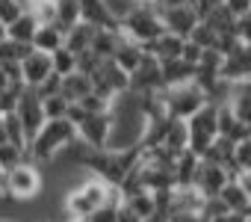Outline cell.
<instances>
[{
  "label": "cell",
  "mask_w": 251,
  "mask_h": 222,
  "mask_svg": "<svg viewBox=\"0 0 251 222\" xmlns=\"http://www.w3.org/2000/svg\"><path fill=\"white\" fill-rule=\"evenodd\" d=\"M39 222H42V219H39ZM45 222H48V219H45Z\"/></svg>",
  "instance_id": "48"
},
{
  "label": "cell",
  "mask_w": 251,
  "mask_h": 222,
  "mask_svg": "<svg viewBox=\"0 0 251 222\" xmlns=\"http://www.w3.org/2000/svg\"><path fill=\"white\" fill-rule=\"evenodd\" d=\"M50 74H53V68H50V56H48V54L30 51V54L21 59V83H24L27 89H39Z\"/></svg>",
  "instance_id": "10"
},
{
  "label": "cell",
  "mask_w": 251,
  "mask_h": 222,
  "mask_svg": "<svg viewBox=\"0 0 251 222\" xmlns=\"http://www.w3.org/2000/svg\"><path fill=\"white\" fill-rule=\"evenodd\" d=\"M21 12H27L21 6V0H0V24H3V27H9Z\"/></svg>",
  "instance_id": "34"
},
{
  "label": "cell",
  "mask_w": 251,
  "mask_h": 222,
  "mask_svg": "<svg viewBox=\"0 0 251 222\" xmlns=\"http://www.w3.org/2000/svg\"><path fill=\"white\" fill-rule=\"evenodd\" d=\"M118 42H121V30H118V27H103V30H95L89 51H92L98 59H112Z\"/></svg>",
  "instance_id": "15"
},
{
  "label": "cell",
  "mask_w": 251,
  "mask_h": 222,
  "mask_svg": "<svg viewBox=\"0 0 251 222\" xmlns=\"http://www.w3.org/2000/svg\"><path fill=\"white\" fill-rule=\"evenodd\" d=\"M219 128H216V107L207 104L186 122V151H192L195 157H204L207 148L216 142Z\"/></svg>",
  "instance_id": "4"
},
{
  "label": "cell",
  "mask_w": 251,
  "mask_h": 222,
  "mask_svg": "<svg viewBox=\"0 0 251 222\" xmlns=\"http://www.w3.org/2000/svg\"><path fill=\"white\" fill-rule=\"evenodd\" d=\"M222 3H225V9H227L236 21L251 15V0H222Z\"/></svg>",
  "instance_id": "36"
},
{
  "label": "cell",
  "mask_w": 251,
  "mask_h": 222,
  "mask_svg": "<svg viewBox=\"0 0 251 222\" xmlns=\"http://www.w3.org/2000/svg\"><path fill=\"white\" fill-rule=\"evenodd\" d=\"M42 190H45V175H42V169L33 166L30 160H24L21 166H15V169L6 172V190H3V193H6L12 201H30V198H36Z\"/></svg>",
  "instance_id": "5"
},
{
  "label": "cell",
  "mask_w": 251,
  "mask_h": 222,
  "mask_svg": "<svg viewBox=\"0 0 251 222\" xmlns=\"http://www.w3.org/2000/svg\"><path fill=\"white\" fill-rule=\"evenodd\" d=\"M130 92L136 95H160L163 92V77H160V62L154 56H142L136 71L130 74Z\"/></svg>",
  "instance_id": "7"
},
{
  "label": "cell",
  "mask_w": 251,
  "mask_h": 222,
  "mask_svg": "<svg viewBox=\"0 0 251 222\" xmlns=\"http://www.w3.org/2000/svg\"><path fill=\"white\" fill-rule=\"evenodd\" d=\"M74 190L89 201V207H92V210H95V207H103V201H106V184H103L98 175H86Z\"/></svg>",
  "instance_id": "23"
},
{
  "label": "cell",
  "mask_w": 251,
  "mask_h": 222,
  "mask_svg": "<svg viewBox=\"0 0 251 222\" xmlns=\"http://www.w3.org/2000/svg\"><path fill=\"white\" fill-rule=\"evenodd\" d=\"M100 3H103V9H106V15L115 21V24H121L124 18H127L139 3H136V0H100Z\"/></svg>",
  "instance_id": "30"
},
{
  "label": "cell",
  "mask_w": 251,
  "mask_h": 222,
  "mask_svg": "<svg viewBox=\"0 0 251 222\" xmlns=\"http://www.w3.org/2000/svg\"><path fill=\"white\" fill-rule=\"evenodd\" d=\"M201 54H204V51H201L195 42H189V39H186V42H183V51H180V59H183V62H189V65H198Z\"/></svg>",
  "instance_id": "38"
},
{
  "label": "cell",
  "mask_w": 251,
  "mask_h": 222,
  "mask_svg": "<svg viewBox=\"0 0 251 222\" xmlns=\"http://www.w3.org/2000/svg\"><path fill=\"white\" fill-rule=\"evenodd\" d=\"M36 95L45 101V98H53V95H62V77H56V74H50L39 89H36Z\"/></svg>",
  "instance_id": "35"
},
{
  "label": "cell",
  "mask_w": 251,
  "mask_h": 222,
  "mask_svg": "<svg viewBox=\"0 0 251 222\" xmlns=\"http://www.w3.org/2000/svg\"><path fill=\"white\" fill-rule=\"evenodd\" d=\"M6 142V134H3V119H0V145Z\"/></svg>",
  "instance_id": "44"
},
{
  "label": "cell",
  "mask_w": 251,
  "mask_h": 222,
  "mask_svg": "<svg viewBox=\"0 0 251 222\" xmlns=\"http://www.w3.org/2000/svg\"><path fill=\"white\" fill-rule=\"evenodd\" d=\"M142 56H145L142 45L130 42L127 36L121 33V42H118V48H115V54H112V62H115V65H118L121 71H127V74H133V71H136V65L142 62Z\"/></svg>",
  "instance_id": "14"
},
{
  "label": "cell",
  "mask_w": 251,
  "mask_h": 222,
  "mask_svg": "<svg viewBox=\"0 0 251 222\" xmlns=\"http://www.w3.org/2000/svg\"><path fill=\"white\" fill-rule=\"evenodd\" d=\"M15 116H18L27 139H33L39 134V128L45 125V110H42V98L36 95V89H27L24 86V92L18 98V107H15Z\"/></svg>",
  "instance_id": "6"
},
{
  "label": "cell",
  "mask_w": 251,
  "mask_h": 222,
  "mask_svg": "<svg viewBox=\"0 0 251 222\" xmlns=\"http://www.w3.org/2000/svg\"><path fill=\"white\" fill-rule=\"evenodd\" d=\"M56 222H86V219H71V216H62V219H56Z\"/></svg>",
  "instance_id": "45"
},
{
  "label": "cell",
  "mask_w": 251,
  "mask_h": 222,
  "mask_svg": "<svg viewBox=\"0 0 251 222\" xmlns=\"http://www.w3.org/2000/svg\"><path fill=\"white\" fill-rule=\"evenodd\" d=\"M163 110L169 119L177 122H189L201 107H207V95L198 83H186V86H175V89H163Z\"/></svg>",
  "instance_id": "2"
},
{
  "label": "cell",
  "mask_w": 251,
  "mask_h": 222,
  "mask_svg": "<svg viewBox=\"0 0 251 222\" xmlns=\"http://www.w3.org/2000/svg\"><path fill=\"white\" fill-rule=\"evenodd\" d=\"M77 139V128L68 122V119H53V122H45L39 128V134L30 139L27 145V160L39 169L50 166L71 142Z\"/></svg>",
  "instance_id": "1"
},
{
  "label": "cell",
  "mask_w": 251,
  "mask_h": 222,
  "mask_svg": "<svg viewBox=\"0 0 251 222\" xmlns=\"http://www.w3.org/2000/svg\"><path fill=\"white\" fill-rule=\"evenodd\" d=\"M189 42H195L201 51H213V48H216V42H219V36H216L204 21H198V27L189 33Z\"/></svg>",
  "instance_id": "33"
},
{
  "label": "cell",
  "mask_w": 251,
  "mask_h": 222,
  "mask_svg": "<svg viewBox=\"0 0 251 222\" xmlns=\"http://www.w3.org/2000/svg\"><path fill=\"white\" fill-rule=\"evenodd\" d=\"M24 160H27V151L15 148V145H9V142H3V145H0V169H3V172H9V169L21 166Z\"/></svg>",
  "instance_id": "31"
},
{
  "label": "cell",
  "mask_w": 251,
  "mask_h": 222,
  "mask_svg": "<svg viewBox=\"0 0 251 222\" xmlns=\"http://www.w3.org/2000/svg\"><path fill=\"white\" fill-rule=\"evenodd\" d=\"M36 30H39V21H36L33 12L27 9V12H21V15L6 27V39H9V42H18V45H30L33 36H36ZM30 48H33V45H30Z\"/></svg>",
  "instance_id": "17"
},
{
  "label": "cell",
  "mask_w": 251,
  "mask_h": 222,
  "mask_svg": "<svg viewBox=\"0 0 251 222\" xmlns=\"http://www.w3.org/2000/svg\"><path fill=\"white\" fill-rule=\"evenodd\" d=\"M189 0H160L157 9H175V6H186Z\"/></svg>",
  "instance_id": "40"
},
{
  "label": "cell",
  "mask_w": 251,
  "mask_h": 222,
  "mask_svg": "<svg viewBox=\"0 0 251 222\" xmlns=\"http://www.w3.org/2000/svg\"><path fill=\"white\" fill-rule=\"evenodd\" d=\"M169 222H207V219L201 216V210H175Z\"/></svg>",
  "instance_id": "39"
},
{
  "label": "cell",
  "mask_w": 251,
  "mask_h": 222,
  "mask_svg": "<svg viewBox=\"0 0 251 222\" xmlns=\"http://www.w3.org/2000/svg\"><path fill=\"white\" fill-rule=\"evenodd\" d=\"M121 207H127L139 222H148L154 216V195L148 190H139V193H130V195H124V204Z\"/></svg>",
  "instance_id": "24"
},
{
  "label": "cell",
  "mask_w": 251,
  "mask_h": 222,
  "mask_svg": "<svg viewBox=\"0 0 251 222\" xmlns=\"http://www.w3.org/2000/svg\"><path fill=\"white\" fill-rule=\"evenodd\" d=\"M219 201L227 207V213H236V216H242L248 210V204H251V198H248V193L242 190L239 181H227L222 187V193H219Z\"/></svg>",
  "instance_id": "19"
},
{
  "label": "cell",
  "mask_w": 251,
  "mask_h": 222,
  "mask_svg": "<svg viewBox=\"0 0 251 222\" xmlns=\"http://www.w3.org/2000/svg\"><path fill=\"white\" fill-rule=\"evenodd\" d=\"M183 42H186V39H177V36H172V33H163L160 39H154L151 45H145V54L154 56L157 62H172V59H180Z\"/></svg>",
  "instance_id": "13"
},
{
  "label": "cell",
  "mask_w": 251,
  "mask_h": 222,
  "mask_svg": "<svg viewBox=\"0 0 251 222\" xmlns=\"http://www.w3.org/2000/svg\"><path fill=\"white\" fill-rule=\"evenodd\" d=\"M160 21H163V30L177 36V39H189V33L198 27V15L192 12V6H175V9H160Z\"/></svg>",
  "instance_id": "9"
},
{
  "label": "cell",
  "mask_w": 251,
  "mask_h": 222,
  "mask_svg": "<svg viewBox=\"0 0 251 222\" xmlns=\"http://www.w3.org/2000/svg\"><path fill=\"white\" fill-rule=\"evenodd\" d=\"M77 139L92 151H103L109 139V113H92L77 125Z\"/></svg>",
  "instance_id": "8"
},
{
  "label": "cell",
  "mask_w": 251,
  "mask_h": 222,
  "mask_svg": "<svg viewBox=\"0 0 251 222\" xmlns=\"http://www.w3.org/2000/svg\"><path fill=\"white\" fill-rule=\"evenodd\" d=\"M3 39H6V27H3V24H0V42H3Z\"/></svg>",
  "instance_id": "46"
},
{
  "label": "cell",
  "mask_w": 251,
  "mask_h": 222,
  "mask_svg": "<svg viewBox=\"0 0 251 222\" xmlns=\"http://www.w3.org/2000/svg\"><path fill=\"white\" fill-rule=\"evenodd\" d=\"M160 77H163V89L186 86V83H195V65H189V62H183V59L160 62Z\"/></svg>",
  "instance_id": "12"
},
{
  "label": "cell",
  "mask_w": 251,
  "mask_h": 222,
  "mask_svg": "<svg viewBox=\"0 0 251 222\" xmlns=\"http://www.w3.org/2000/svg\"><path fill=\"white\" fill-rule=\"evenodd\" d=\"M50 68H53V74H56V77H68V74H74V71H77V56H74L71 51L59 48V51H53V54H50Z\"/></svg>",
  "instance_id": "29"
},
{
  "label": "cell",
  "mask_w": 251,
  "mask_h": 222,
  "mask_svg": "<svg viewBox=\"0 0 251 222\" xmlns=\"http://www.w3.org/2000/svg\"><path fill=\"white\" fill-rule=\"evenodd\" d=\"M204 24H207L216 36H230V33H236V18L225 9V3H219V6L204 18Z\"/></svg>",
  "instance_id": "26"
},
{
  "label": "cell",
  "mask_w": 251,
  "mask_h": 222,
  "mask_svg": "<svg viewBox=\"0 0 251 222\" xmlns=\"http://www.w3.org/2000/svg\"><path fill=\"white\" fill-rule=\"evenodd\" d=\"M0 222H18V219H0Z\"/></svg>",
  "instance_id": "47"
},
{
  "label": "cell",
  "mask_w": 251,
  "mask_h": 222,
  "mask_svg": "<svg viewBox=\"0 0 251 222\" xmlns=\"http://www.w3.org/2000/svg\"><path fill=\"white\" fill-rule=\"evenodd\" d=\"M227 181H230V178H227V169H225V166H216V163L201 160L198 175H195V190H198L204 198H216Z\"/></svg>",
  "instance_id": "11"
},
{
  "label": "cell",
  "mask_w": 251,
  "mask_h": 222,
  "mask_svg": "<svg viewBox=\"0 0 251 222\" xmlns=\"http://www.w3.org/2000/svg\"><path fill=\"white\" fill-rule=\"evenodd\" d=\"M92 36H95V27H89V24H74L68 33H65V42H62V48L65 51H71L74 56H80V54H86L89 51V45H92Z\"/></svg>",
  "instance_id": "21"
},
{
  "label": "cell",
  "mask_w": 251,
  "mask_h": 222,
  "mask_svg": "<svg viewBox=\"0 0 251 222\" xmlns=\"http://www.w3.org/2000/svg\"><path fill=\"white\" fill-rule=\"evenodd\" d=\"M118 30L130 42L142 45V51H145V45H151L154 39H160L166 33L163 21H160V9H154V6H136L127 18L118 24Z\"/></svg>",
  "instance_id": "3"
},
{
  "label": "cell",
  "mask_w": 251,
  "mask_h": 222,
  "mask_svg": "<svg viewBox=\"0 0 251 222\" xmlns=\"http://www.w3.org/2000/svg\"><path fill=\"white\" fill-rule=\"evenodd\" d=\"M86 222H118V210L115 207H106V204L103 207H95Z\"/></svg>",
  "instance_id": "37"
},
{
  "label": "cell",
  "mask_w": 251,
  "mask_h": 222,
  "mask_svg": "<svg viewBox=\"0 0 251 222\" xmlns=\"http://www.w3.org/2000/svg\"><path fill=\"white\" fill-rule=\"evenodd\" d=\"M9 86H12V80H9V77H6L3 71H0V95H3V92H6Z\"/></svg>",
  "instance_id": "41"
},
{
  "label": "cell",
  "mask_w": 251,
  "mask_h": 222,
  "mask_svg": "<svg viewBox=\"0 0 251 222\" xmlns=\"http://www.w3.org/2000/svg\"><path fill=\"white\" fill-rule=\"evenodd\" d=\"M136 3H139V6H154V9H157L160 0H136Z\"/></svg>",
  "instance_id": "42"
},
{
  "label": "cell",
  "mask_w": 251,
  "mask_h": 222,
  "mask_svg": "<svg viewBox=\"0 0 251 222\" xmlns=\"http://www.w3.org/2000/svg\"><path fill=\"white\" fill-rule=\"evenodd\" d=\"M62 42H65V33L56 27V24H39V30H36V36H33V51H42V54H53V51H59L62 48Z\"/></svg>",
  "instance_id": "18"
},
{
  "label": "cell",
  "mask_w": 251,
  "mask_h": 222,
  "mask_svg": "<svg viewBox=\"0 0 251 222\" xmlns=\"http://www.w3.org/2000/svg\"><path fill=\"white\" fill-rule=\"evenodd\" d=\"M3 190H6V172L0 169V193H3Z\"/></svg>",
  "instance_id": "43"
},
{
  "label": "cell",
  "mask_w": 251,
  "mask_h": 222,
  "mask_svg": "<svg viewBox=\"0 0 251 222\" xmlns=\"http://www.w3.org/2000/svg\"><path fill=\"white\" fill-rule=\"evenodd\" d=\"M56 6V27L62 33H68L74 24H80V0H53Z\"/></svg>",
  "instance_id": "25"
},
{
  "label": "cell",
  "mask_w": 251,
  "mask_h": 222,
  "mask_svg": "<svg viewBox=\"0 0 251 222\" xmlns=\"http://www.w3.org/2000/svg\"><path fill=\"white\" fill-rule=\"evenodd\" d=\"M89 92H92V80H89L86 74L74 71V74L62 77V98H65L68 104H80Z\"/></svg>",
  "instance_id": "22"
},
{
  "label": "cell",
  "mask_w": 251,
  "mask_h": 222,
  "mask_svg": "<svg viewBox=\"0 0 251 222\" xmlns=\"http://www.w3.org/2000/svg\"><path fill=\"white\" fill-rule=\"evenodd\" d=\"M30 51H33L30 45H18V42L3 39V42H0V65H21V59Z\"/></svg>",
  "instance_id": "28"
},
{
  "label": "cell",
  "mask_w": 251,
  "mask_h": 222,
  "mask_svg": "<svg viewBox=\"0 0 251 222\" xmlns=\"http://www.w3.org/2000/svg\"><path fill=\"white\" fill-rule=\"evenodd\" d=\"M0 119H3V134H6V142H9V145H15V148H21V151H27L30 139H27V134H24L21 122H18V116H15V113H6V116H0Z\"/></svg>",
  "instance_id": "27"
},
{
  "label": "cell",
  "mask_w": 251,
  "mask_h": 222,
  "mask_svg": "<svg viewBox=\"0 0 251 222\" xmlns=\"http://www.w3.org/2000/svg\"><path fill=\"white\" fill-rule=\"evenodd\" d=\"M42 110H45V122L65 119V113H68V101H65L62 95H53V98H45V101H42Z\"/></svg>",
  "instance_id": "32"
},
{
  "label": "cell",
  "mask_w": 251,
  "mask_h": 222,
  "mask_svg": "<svg viewBox=\"0 0 251 222\" xmlns=\"http://www.w3.org/2000/svg\"><path fill=\"white\" fill-rule=\"evenodd\" d=\"M201 157H195L192 151H180L172 172H175V187H195V175H198Z\"/></svg>",
  "instance_id": "16"
},
{
  "label": "cell",
  "mask_w": 251,
  "mask_h": 222,
  "mask_svg": "<svg viewBox=\"0 0 251 222\" xmlns=\"http://www.w3.org/2000/svg\"><path fill=\"white\" fill-rule=\"evenodd\" d=\"M80 21H83V24H89V27H95V30L118 27V24L106 15V9H103L100 0H80Z\"/></svg>",
  "instance_id": "20"
}]
</instances>
